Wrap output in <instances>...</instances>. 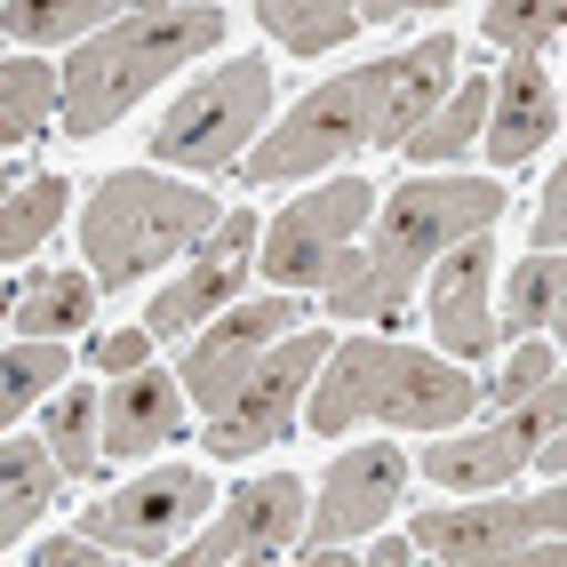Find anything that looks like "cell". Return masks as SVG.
Returning <instances> with one entry per match:
<instances>
[{"instance_id": "cell-1", "label": "cell", "mask_w": 567, "mask_h": 567, "mask_svg": "<svg viewBox=\"0 0 567 567\" xmlns=\"http://www.w3.org/2000/svg\"><path fill=\"white\" fill-rule=\"evenodd\" d=\"M496 216H504V184H487V176H415V184H400L384 200V216H375V240L360 248V272L344 288H328V312L400 328L415 288L432 280V264L447 248L480 240Z\"/></svg>"}, {"instance_id": "cell-2", "label": "cell", "mask_w": 567, "mask_h": 567, "mask_svg": "<svg viewBox=\"0 0 567 567\" xmlns=\"http://www.w3.org/2000/svg\"><path fill=\"white\" fill-rule=\"evenodd\" d=\"M480 408V375L447 368L440 352L392 344V336H344L312 384V432L344 440L352 424H400V432H456Z\"/></svg>"}, {"instance_id": "cell-3", "label": "cell", "mask_w": 567, "mask_h": 567, "mask_svg": "<svg viewBox=\"0 0 567 567\" xmlns=\"http://www.w3.org/2000/svg\"><path fill=\"white\" fill-rule=\"evenodd\" d=\"M216 41H224V9H208V0H193V9H128L112 32H96L89 49L64 56V121L56 128L64 136H104L153 81L184 72Z\"/></svg>"}, {"instance_id": "cell-4", "label": "cell", "mask_w": 567, "mask_h": 567, "mask_svg": "<svg viewBox=\"0 0 567 567\" xmlns=\"http://www.w3.org/2000/svg\"><path fill=\"white\" fill-rule=\"evenodd\" d=\"M216 200L200 184H168L153 168H121L96 184V200L81 208V248H89V272L104 288H128L144 280L153 264H168L176 248H200L216 233Z\"/></svg>"}, {"instance_id": "cell-5", "label": "cell", "mask_w": 567, "mask_h": 567, "mask_svg": "<svg viewBox=\"0 0 567 567\" xmlns=\"http://www.w3.org/2000/svg\"><path fill=\"white\" fill-rule=\"evenodd\" d=\"M392 72H400V56H375V64H352V72H336V81H320L288 121L264 128V144L248 153V184H296V176H312L328 161L360 153V144H375Z\"/></svg>"}, {"instance_id": "cell-6", "label": "cell", "mask_w": 567, "mask_h": 567, "mask_svg": "<svg viewBox=\"0 0 567 567\" xmlns=\"http://www.w3.org/2000/svg\"><path fill=\"white\" fill-rule=\"evenodd\" d=\"M264 112H272V64L256 56H233L216 64L208 81H193L153 128V161L168 168H193V176H216L248 153V136L264 128Z\"/></svg>"}, {"instance_id": "cell-7", "label": "cell", "mask_w": 567, "mask_h": 567, "mask_svg": "<svg viewBox=\"0 0 567 567\" xmlns=\"http://www.w3.org/2000/svg\"><path fill=\"white\" fill-rule=\"evenodd\" d=\"M368 208H375V184H360V176H336L320 193L288 200L272 216V233H264V248H256L264 280L272 288H328L344 248H352V233L368 224Z\"/></svg>"}, {"instance_id": "cell-8", "label": "cell", "mask_w": 567, "mask_h": 567, "mask_svg": "<svg viewBox=\"0 0 567 567\" xmlns=\"http://www.w3.org/2000/svg\"><path fill=\"white\" fill-rule=\"evenodd\" d=\"M208 504H216L208 472H193V464H161V472L128 480L121 496L89 504V512H81V536L104 544V551H128V559H161V551L184 544V527L208 519Z\"/></svg>"}, {"instance_id": "cell-9", "label": "cell", "mask_w": 567, "mask_h": 567, "mask_svg": "<svg viewBox=\"0 0 567 567\" xmlns=\"http://www.w3.org/2000/svg\"><path fill=\"white\" fill-rule=\"evenodd\" d=\"M328 360H336V336H328V328H296L288 344L240 384V400L224 408V415H208V456L240 464V456H256V447L288 440L296 400H305V384H320V368H328Z\"/></svg>"}, {"instance_id": "cell-10", "label": "cell", "mask_w": 567, "mask_h": 567, "mask_svg": "<svg viewBox=\"0 0 567 567\" xmlns=\"http://www.w3.org/2000/svg\"><path fill=\"white\" fill-rule=\"evenodd\" d=\"M567 536V480H551L544 496H487V504H424L408 519L415 551L440 559H496V551H527Z\"/></svg>"}, {"instance_id": "cell-11", "label": "cell", "mask_w": 567, "mask_h": 567, "mask_svg": "<svg viewBox=\"0 0 567 567\" xmlns=\"http://www.w3.org/2000/svg\"><path fill=\"white\" fill-rule=\"evenodd\" d=\"M288 336H296V305H288V296H256V305H233L193 352H184V400L208 408V415H224V408L240 400V384L288 344Z\"/></svg>"}, {"instance_id": "cell-12", "label": "cell", "mask_w": 567, "mask_h": 567, "mask_svg": "<svg viewBox=\"0 0 567 567\" xmlns=\"http://www.w3.org/2000/svg\"><path fill=\"white\" fill-rule=\"evenodd\" d=\"M305 519H312V504H305V480H288V472H272V480H248L240 496H233V504H224V512L200 527V544L168 551V567H233V559L288 551V544H305Z\"/></svg>"}, {"instance_id": "cell-13", "label": "cell", "mask_w": 567, "mask_h": 567, "mask_svg": "<svg viewBox=\"0 0 567 567\" xmlns=\"http://www.w3.org/2000/svg\"><path fill=\"white\" fill-rule=\"evenodd\" d=\"M400 487H408V464H400V447H344V456L328 464L320 480V504L305 519V551H344L352 536H375L384 527V512L400 504Z\"/></svg>"}, {"instance_id": "cell-14", "label": "cell", "mask_w": 567, "mask_h": 567, "mask_svg": "<svg viewBox=\"0 0 567 567\" xmlns=\"http://www.w3.org/2000/svg\"><path fill=\"white\" fill-rule=\"evenodd\" d=\"M487 280H496V240H464L432 264L424 280V320L440 336L447 360H487L496 352V305H487Z\"/></svg>"}, {"instance_id": "cell-15", "label": "cell", "mask_w": 567, "mask_h": 567, "mask_svg": "<svg viewBox=\"0 0 567 567\" xmlns=\"http://www.w3.org/2000/svg\"><path fill=\"white\" fill-rule=\"evenodd\" d=\"M248 256H256V216L233 208V216H224L216 233L193 248L184 280H168V288L153 296V312H144L153 344H168V336H184V328H200L216 305H233V288H240V272H248Z\"/></svg>"}, {"instance_id": "cell-16", "label": "cell", "mask_w": 567, "mask_h": 567, "mask_svg": "<svg viewBox=\"0 0 567 567\" xmlns=\"http://www.w3.org/2000/svg\"><path fill=\"white\" fill-rule=\"evenodd\" d=\"M559 128V89H551V72L536 56H512L504 64V81H496V104H487V161L496 168H519L527 153H544Z\"/></svg>"}, {"instance_id": "cell-17", "label": "cell", "mask_w": 567, "mask_h": 567, "mask_svg": "<svg viewBox=\"0 0 567 567\" xmlns=\"http://www.w3.org/2000/svg\"><path fill=\"white\" fill-rule=\"evenodd\" d=\"M184 432V384L161 368L144 375H121L104 392V464H128V456H153Z\"/></svg>"}, {"instance_id": "cell-18", "label": "cell", "mask_w": 567, "mask_h": 567, "mask_svg": "<svg viewBox=\"0 0 567 567\" xmlns=\"http://www.w3.org/2000/svg\"><path fill=\"white\" fill-rule=\"evenodd\" d=\"M456 64H464V49L447 41V32H432V41H415L408 56H400V72H392V96H384V128H375V153H408L415 144V128L440 112V96H456Z\"/></svg>"}, {"instance_id": "cell-19", "label": "cell", "mask_w": 567, "mask_h": 567, "mask_svg": "<svg viewBox=\"0 0 567 567\" xmlns=\"http://www.w3.org/2000/svg\"><path fill=\"white\" fill-rule=\"evenodd\" d=\"M519 464H536V447H519L504 424L424 447V480H432V487H456V496H504Z\"/></svg>"}, {"instance_id": "cell-20", "label": "cell", "mask_w": 567, "mask_h": 567, "mask_svg": "<svg viewBox=\"0 0 567 567\" xmlns=\"http://www.w3.org/2000/svg\"><path fill=\"white\" fill-rule=\"evenodd\" d=\"M0 480H9V487H0V544H24L32 536V519H41L49 504H56V487L72 480L64 464H56V447L49 440H9V456H0Z\"/></svg>"}, {"instance_id": "cell-21", "label": "cell", "mask_w": 567, "mask_h": 567, "mask_svg": "<svg viewBox=\"0 0 567 567\" xmlns=\"http://www.w3.org/2000/svg\"><path fill=\"white\" fill-rule=\"evenodd\" d=\"M89 312H96V280L89 272H32L17 288V312L9 320H17L24 344H64Z\"/></svg>"}, {"instance_id": "cell-22", "label": "cell", "mask_w": 567, "mask_h": 567, "mask_svg": "<svg viewBox=\"0 0 567 567\" xmlns=\"http://www.w3.org/2000/svg\"><path fill=\"white\" fill-rule=\"evenodd\" d=\"M56 112H64V81L41 56H9L0 64V144H9V153L24 136H41Z\"/></svg>"}, {"instance_id": "cell-23", "label": "cell", "mask_w": 567, "mask_h": 567, "mask_svg": "<svg viewBox=\"0 0 567 567\" xmlns=\"http://www.w3.org/2000/svg\"><path fill=\"white\" fill-rule=\"evenodd\" d=\"M64 208H72V184H64V176H17L9 200H0V256L24 264V256L64 224Z\"/></svg>"}, {"instance_id": "cell-24", "label": "cell", "mask_w": 567, "mask_h": 567, "mask_svg": "<svg viewBox=\"0 0 567 567\" xmlns=\"http://www.w3.org/2000/svg\"><path fill=\"white\" fill-rule=\"evenodd\" d=\"M487 104H496V81H456V96H447L424 128H415V144H408V161H424V168H440V161H456V153H472V144L487 136Z\"/></svg>"}, {"instance_id": "cell-25", "label": "cell", "mask_w": 567, "mask_h": 567, "mask_svg": "<svg viewBox=\"0 0 567 567\" xmlns=\"http://www.w3.org/2000/svg\"><path fill=\"white\" fill-rule=\"evenodd\" d=\"M41 440L56 447V464H64L72 480H89V472L104 464V392H89V384L56 392V400H49V432H41Z\"/></svg>"}, {"instance_id": "cell-26", "label": "cell", "mask_w": 567, "mask_h": 567, "mask_svg": "<svg viewBox=\"0 0 567 567\" xmlns=\"http://www.w3.org/2000/svg\"><path fill=\"white\" fill-rule=\"evenodd\" d=\"M128 9H121V0H56V9H32V0H17V9H9V41L17 49H32V41H96V32H112V24H121Z\"/></svg>"}, {"instance_id": "cell-27", "label": "cell", "mask_w": 567, "mask_h": 567, "mask_svg": "<svg viewBox=\"0 0 567 567\" xmlns=\"http://www.w3.org/2000/svg\"><path fill=\"white\" fill-rule=\"evenodd\" d=\"M567 305V256H527L504 280V336H536Z\"/></svg>"}, {"instance_id": "cell-28", "label": "cell", "mask_w": 567, "mask_h": 567, "mask_svg": "<svg viewBox=\"0 0 567 567\" xmlns=\"http://www.w3.org/2000/svg\"><path fill=\"white\" fill-rule=\"evenodd\" d=\"M256 24L272 32L288 56H320V49H336V41H352L368 17H360V9H305V0H264Z\"/></svg>"}, {"instance_id": "cell-29", "label": "cell", "mask_w": 567, "mask_h": 567, "mask_svg": "<svg viewBox=\"0 0 567 567\" xmlns=\"http://www.w3.org/2000/svg\"><path fill=\"white\" fill-rule=\"evenodd\" d=\"M56 375H72V360H64V344H9V360H0V415H17L24 408H41V400H56Z\"/></svg>"}, {"instance_id": "cell-30", "label": "cell", "mask_w": 567, "mask_h": 567, "mask_svg": "<svg viewBox=\"0 0 567 567\" xmlns=\"http://www.w3.org/2000/svg\"><path fill=\"white\" fill-rule=\"evenodd\" d=\"M480 32H487L504 56H544L559 32H567V9H487Z\"/></svg>"}, {"instance_id": "cell-31", "label": "cell", "mask_w": 567, "mask_h": 567, "mask_svg": "<svg viewBox=\"0 0 567 567\" xmlns=\"http://www.w3.org/2000/svg\"><path fill=\"white\" fill-rule=\"evenodd\" d=\"M544 384H551V352H544V344H519L487 392H496V408H519V400H536Z\"/></svg>"}, {"instance_id": "cell-32", "label": "cell", "mask_w": 567, "mask_h": 567, "mask_svg": "<svg viewBox=\"0 0 567 567\" xmlns=\"http://www.w3.org/2000/svg\"><path fill=\"white\" fill-rule=\"evenodd\" d=\"M567 248V161L544 184V208H536V233H527V256H559Z\"/></svg>"}, {"instance_id": "cell-33", "label": "cell", "mask_w": 567, "mask_h": 567, "mask_svg": "<svg viewBox=\"0 0 567 567\" xmlns=\"http://www.w3.org/2000/svg\"><path fill=\"white\" fill-rule=\"evenodd\" d=\"M144 360H153V328H112L96 344V368L121 384V375H144Z\"/></svg>"}, {"instance_id": "cell-34", "label": "cell", "mask_w": 567, "mask_h": 567, "mask_svg": "<svg viewBox=\"0 0 567 567\" xmlns=\"http://www.w3.org/2000/svg\"><path fill=\"white\" fill-rule=\"evenodd\" d=\"M24 567H121V551H104V544H89V536H49Z\"/></svg>"}, {"instance_id": "cell-35", "label": "cell", "mask_w": 567, "mask_h": 567, "mask_svg": "<svg viewBox=\"0 0 567 567\" xmlns=\"http://www.w3.org/2000/svg\"><path fill=\"white\" fill-rule=\"evenodd\" d=\"M447 567H567V536L527 544V551H496V559H447Z\"/></svg>"}, {"instance_id": "cell-36", "label": "cell", "mask_w": 567, "mask_h": 567, "mask_svg": "<svg viewBox=\"0 0 567 567\" xmlns=\"http://www.w3.org/2000/svg\"><path fill=\"white\" fill-rule=\"evenodd\" d=\"M408 551H415L408 536H368V559L360 567H408Z\"/></svg>"}, {"instance_id": "cell-37", "label": "cell", "mask_w": 567, "mask_h": 567, "mask_svg": "<svg viewBox=\"0 0 567 567\" xmlns=\"http://www.w3.org/2000/svg\"><path fill=\"white\" fill-rule=\"evenodd\" d=\"M536 464H544V472H551V480H567V432H559V440H551V447H544V456H536Z\"/></svg>"}, {"instance_id": "cell-38", "label": "cell", "mask_w": 567, "mask_h": 567, "mask_svg": "<svg viewBox=\"0 0 567 567\" xmlns=\"http://www.w3.org/2000/svg\"><path fill=\"white\" fill-rule=\"evenodd\" d=\"M296 567H360V559H352V551H305Z\"/></svg>"}, {"instance_id": "cell-39", "label": "cell", "mask_w": 567, "mask_h": 567, "mask_svg": "<svg viewBox=\"0 0 567 567\" xmlns=\"http://www.w3.org/2000/svg\"><path fill=\"white\" fill-rule=\"evenodd\" d=\"M240 567H280V551H264V559H240Z\"/></svg>"}, {"instance_id": "cell-40", "label": "cell", "mask_w": 567, "mask_h": 567, "mask_svg": "<svg viewBox=\"0 0 567 567\" xmlns=\"http://www.w3.org/2000/svg\"><path fill=\"white\" fill-rule=\"evenodd\" d=\"M551 336H559V344H567V305H559V320H551Z\"/></svg>"}]
</instances>
